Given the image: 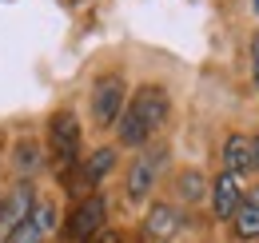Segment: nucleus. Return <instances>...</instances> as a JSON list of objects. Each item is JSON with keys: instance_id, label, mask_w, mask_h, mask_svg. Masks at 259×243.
I'll use <instances>...</instances> for the list:
<instances>
[{"instance_id": "1", "label": "nucleus", "mask_w": 259, "mask_h": 243, "mask_svg": "<svg viewBox=\"0 0 259 243\" xmlns=\"http://www.w3.org/2000/svg\"><path fill=\"white\" fill-rule=\"evenodd\" d=\"M171 112V100L160 84H144L140 92H132L128 104H124V116L116 120V136L124 148H144L148 140H156Z\"/></svg>"}, {"instance_id": "2", "label": "nucleus", "mask_w": 259, "mask_h": 243, "mask_svg": "<svg viewBox=\"0 0 259 243\" xmlns=\"http://www.w3.org/2000/svg\"><path fill=\"white\" fill-rule=\"evenodd\" d=\"M124 104H128L124 76H116V72L100 76L96 88H92V120H96V128H116V120L124 116Z\"/></svg>"}, {"instance_id": "3", "label": "nucleus", "mask_w": 259, "mask_h": 243, "mask_svg": "<svg viewBox=\"0 0 259 243\" xmlns=\"http://www.w3.org/2000/svg\"><path fill=\"white\" fill-rule=\"evenodd\" d=\"M104 223H108V204H104L100 191H92V195H84V199L72 208L64 235L72 243H88V239H96L100 231H104Z\"/></svg>"}, {"instance_id": "4", "label": "nucleus", "mask_w": 259, "mask_h": 243, "mask_svg": "<svg viewBox=\"0 0 259 243\" xmlns=\"http://www.w3.org/2000/svg\"><path fill=\"white\" fill-rule=\"evenodd\" d=\"M32 208H36V187L32 183H16L12 191H4L0 195V243H8L12 239V231L32 215Z\"/></svg>"}, {"instance_id": "5", "label": "nucleus", "mask_w": 259, "mask_h": 243, "mask_svg": "<svg viewBox=\"0 0 259 243\" xmlns=\"http://www.w3.org/2000/svg\"><path fill=\"white\" fill-rule=\"evenodd\" d=\"M48 152L56 155V164H76L80 159V120L72 112H56L48 120Z\"/></svg>"}, {"instance_id": "6", "label": "nucleus", "mask_w": 259, "mask_h": 243, "mask_svg": "<svg viewBox=\"0 0 259 243\" xmlns=\"http://www.w3.org/2000/svg\"><path fill=\"white\" fill-rule=\"evenodd\" d=\"M163 164H167V148H152V152H140V159L128 168V199H144L152 187H156V180H160Z\"/></svg>"}, {"instance_id": "7", "label": "nucleus", "mask_w": 259, "mask_h": 243, "mask_svg": "<svg viewBox=\"0 0 259 243\" xmlns=\"http://www.w3.org/2000/svg\"><path fill=\"white\" fill-rule=\"evenodd\" d=\"M56 223H60V208H56L52 199H36L32 215L12 231V239H8V243H40L48 231H56Z\"/></svg>"}, {"instance_id": "8", "label": "nucleus", "mask_w": 259, "mask_h": 243, "mask_svg": "<svg viewBox=\"0 0 259 243\" xmlns=\"http://www.w3.org/2000/svg\"><path fill=\"white\" fill-rule=\"evenodd\" d=\"M144 231L156 243H171L184 231V212H180L176 204H152L148 215H144Z\"/></svg>"}, {"instance_id": "9", "label": "nucleus", "mask_w": 259, "mask_h": 243, "mask_svg": "<svg viewBox=\"0 0 259 243\" xmlns=\"http://www.w3.org/2000/svg\"><path fill=\"white\" fill-rule=\"evenodd\" d=\"M207 195H211V212L220 215V219H231V215L239 212V204H243V180L239 176H231V172H220L215 183L207 187Z\"/></svg>"}, {"instance_id": "10", "label": "nucleus", "mask_w": 259, "mask_h": 243, "mask_svg": "<svg viewBox=\"0 0 259 243\" xmlns=\"http://www.w3.org/2000/svg\"><path fill=\"white\" fill-rule=\"evenodd\" d=\"M224 172L231 176H247L251 172V136H243V132H231L224 140Z\"/></svg>"}, {"instance_id": "11", "label": "nucleus", "mask_w": 259, "mask_h": 243, "mask_svg": "<svg viewBox=\"0 0 259 243\" xmlns=\"http://www.w3.org/2000/svg\"><path fill=\"white\" fill-rule=\"evenodd\" d=\"M12 168H16V176L28 183L44 168V148L36 144V140H16V148H12Z\"/></svg>"}, {"instance_id": "12", "label": "nucleus", "mask_w": 259, "mask_h": 243, "mask_svg": "<svg viewBox=\"0 0 259 243\" xmlns=\"http://www.w3.org/2000/svg\"><path fill=\"white\" fill-rule=\"evenodd\" d=\"M231 231H235L239 239H259V204H255V199L243 195L239 212L231 215Z\"/></svg>"}, {"instance_id": "13", "label": "nucleus", "mask_w": 259, "mask_h": 243, "mask_svg": "<svg viewBox=\"0 0 259 243\" xmlns=\"http://www.w3.org/2000/svg\"><path fill=\"white\" fill-rule=\"evenodd\" d=\"M207 187H211V183L203 180V172L188 168V172H180V176H176V199H180V204H195V199H203V195H207Z\"/></svg>"}, {"instance_id": "14", "label": "nucleus", "mask_w": 259, "mask_h": 243, "mask_svg": "<svg viewBox=\"0 0 259 243\" xmlns=\"http://www.w3.org/2000/svg\"><path fill=\"white\" fill-rule=\"evenodd\" d=\"M112 168H116V148H96V152L88 155V164H84V183L96 187Z\"/></svg>"}, {"instance_id": "15", "label": "nucleus", "mask_w": 259, "mask_h": 243, "mask_svg": "<svg viewBox=\"0 0 259 243\" xmlns=\"http://www.w3.org/2000/svg\"><path fill=\"white\" fill-rule=\"evenodd\" d=\"M251 80H255V88H259V36L251 40Z\"/></svg>"}, {"instance_id": "16", "label": "nucleus", "mask_w": 259, "mask_h": 243, "mask_svg": "<svg viewBox=\"0 0 259 243\" xmlns=\"http://www.w3.org/2000/svg\"><path fill=\"white\" fill-rule=\"evenodd\" d=\"M251 172H259V132L251 136Z\"/></svg>"}, {"instance_id": "17", "label": "nucleus", "mask_w": 259, "mask_h": 243, "mask_svg": "<svg viewBox=\"0 0 259 243\" xmlns=\"http://www.w3.org/2000/svg\"><path fill=\"white\" fill-rule=\"evenodd\" d=\"M88 243H120V235H116V231H100L96 239H88Z\"/></svg>"}, {"instance_id": "18", "label": "nucleus", "mask_w": 259, "mask_h": 243, "mask_svg": "<svg viewBox=\"0 0 259 243\" xmlns=\"http://www.w3.org/2000/svg\"><path fill=\"white\" fill-rule=\"evenodd\" d=\"M247 199H255V204H259V187H251V195H247Z\"/></svg>"}, {"instance_id": "19", "label": "nucleus", "mask_w": 259, "mask_h": 243, "mask_svg": "<svg viewBox=\"0 0 259 243\" xmlns=\"http://www.w3.org/2000/svg\"><path fill=\"white\" fill-rule=\"evenodd\" d=\"M251 8H255V12H259V0H255V4H251Z\"/></svg>"}]
</instances>
